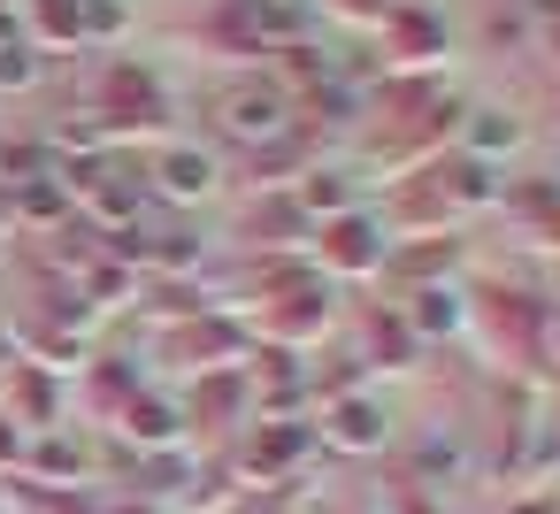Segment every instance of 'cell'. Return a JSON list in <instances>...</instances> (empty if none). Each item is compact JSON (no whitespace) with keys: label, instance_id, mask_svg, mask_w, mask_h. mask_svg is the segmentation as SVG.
I'll return each mask as SVG.
<instances>
[{"label":"cell","instance_id":"25","mask_svg":"<svg viewBox=\"0 0 560 514\" xmlns=\"http://www.w3.org/2000/svg\"><path fill=\"white\" fill-rule=\"evenodd\" d=\"M506 514H560V491H529V499H514Z\"/></svg>","mask_w":560,"mask_h":514},{"label":"cell","instance_id":"24","mask_svg":"<svg viewBox=\"0 0 560 514\" xmlns=\"http://www.w3.org/2000/svg\"><path fill=\"white\" fill-rule=\"evenodd\" d=\"M330 9H346V16H361V24H384L392 0H330Z\"/></svg>","mask_w":560,"mask_h":514},{"label":"cell","instance_id":"16","mask_svg":"<svg viewBox=\"0 0 560 514\" xmlns=\"http://www.w3.org/2000/svg\"><path fill=\"white\" fill-rule=\"evenodd\" d=\"M415 353H422V338H415V323L399 315V307H376L369 315V369H415Z\"/></svg>","mask_w":560,"mask_h":514},{"label":"cell","instance_id":"28","mask_svg":"<svg viewBox=\"0 0 560 514\" xmlns=\"http://www.w3.org/2000/svg\"><path fill=\"white\" fill-rule=\"evenodd\" d=\"M9 361H16V353H9V338H0V369H9Z\"/></svg>","mask_w":560,"mask_h":514},{"label":"cell","instance_id":"5","mask_svg":"<svg viewBox=\"0 0 560 514\" xmlns=\"http://www.w3.org/2000/svg\"><path fill=\"white\" fill-rule=\"evenodd\" d=\"M139 185H147V192H162L170 208H200V200H208V192L223 185V170H215V154H208V147H185V139H154V154H147Z\"/></svg>","mask_w":560,"mask_h":514},{"label":"cell","instance_id":"26","mask_svg":"<svg viewBox=\"0 0 560 514\" xmlns=\"http://www.w3.org/2000/svg\"><path fill=\"white\" fill-rule=\"evenodd\" d=\"M537 353H552V361H560V307H545V346H537Z\"/></svg>","mask_w":560,"mask_h":514},{"label":"cell","instance_id":"14","mask_svg":"<svg viewBox=\"0 0 560 514\" xmlns=\"http://www.w3.org/2000/svg\"><path fill=\"white\" fill-rule=\"evenodd\" d=\"M16 16H24V39H32L39 55H47V47H55V55H85V24H78V0H24Z\"/></svg>","mask_w":560,"mask_h":514},{"label":"cell","instance_id":"20","mask_svg":"<svg viewBox=\"0 0 560 514\" xmlns=\"http://www.w3.org/2000/svg\"><path fill=\"white\" fill-rule=\"evenodd\" d=\"M460 139H468V154L483 162V154H499V147H514V139H522V124H514V116H499V108H468V124H460Z\"/></svg>","mask_w":560,"mask_h":514},{"label":"cell","instance_id":"23","mask_svg":"<svg viewBox=\"0 0 560 514\" xmlns=\"http://www.w3.org/2000/svg\"><path fill=\"white\" fill-rule=\"evenodd\" d=\"M24 445H32V437H24L9 414H0V476H16V468H24Z\"/></svg>","mask_w":560,"mask_h":514},{"label":"cell","instance_id":"6","mask_svg":"<svg viewBox=\"0 0 560 514\" xmlns=\"http://www.w3.org/2000/svg\"><path fill=\"white\" fill-rule=\"evenodd\" d=\"M62 407H70V392H62L55 369H39V361H9V369H0V414H9L24 437L62 430Z\"/></svg>","mask_w":560,"mask_h":514},{"label":"cell","instance_id":"13","mask_svg":"<svg viewBox=\"0 0 560 514\" xmlns=\"http://www.w3.org/2000/svg\"><path fill=\"white\" fill-rule=\"evenodd\" d=\"M16 476H32V483H93V453H85V437L47 430V437L24 445V468Z\"/></svg>","mask_w":560,"mask_h":514},{"label":"cell","instance_id":"11","mask_svg":"<svg viewBox=\"0 0 560 514\" xmlns=\"http://www.w3.org/2000/svg\"><path fill=\"white\" fill-rule=\"evenodd\" d=\"M0 514H101V491L93 483H32V476H9V483H0Z\"/></svg>","mask_w":560,"mask_h":514},{"label":"cell","instance_id":"19","mask_svg":"<svg viewBox=\"0 0 560 514\" xmlns=\"http://www.w3.org/2000/svg\"><path fill=\"white\" fill-rule=\"evenodd\" d=\"M307 506V476H284V483H238L231 514H300Z\"/></svg>","mask_w":560,"mask_h":514},{"label":"cell","instance_id":"10","mask_svg":"<svg viewBox=\"0 0 560 514\" xmlns=\"http://www.w3.org/2000/svg\"><path fill=\"white\" fill-rule=\"evenodd\" d=\"M116 437L139 445V453H177L185 445V407L170 392H139L124 414H116Z\"/></svg>","mask_w":560,"mask_h":514},{"label":"cell","instance_id":"4","mask_svg":"<svg viewBox=\"0 0 560 514\" xmlns=\"http://www.w3.org/2000/svg\"><path fill=\"white\" fill-rule=\"evenodd\" d=\"M307 453H315V422H300V414H284V422H246V437H238V453H231V476H238V483H284V476H300Z\"/></svg>","mask_w":560,"mask_h":514},{"label":"cell","instance_id":"21","mask_svg":"<svg viewBox=\"0 0 560 514\" xmlns=\"http://www.w3.org/2000/svg\"><path fill=\"white\" fill-rule=\"evenodd\" d=\"M47 78V55L32 39H0V93H32Z\"/></svg>","mask_w":560,"mask_h":514},{"label":"cell","instance_id":"29","mask_svg":"<svg viewBox=\"0 0 560 514\" xmlns=\"http://www.w3.org/2000/svg\"><path fill=\"white\" fill-rule=\"evenodd\" d=\"M0 254H9V246H0Z\"/></svg>","mask_w":560,"mask_h":514},{"label":"cell","instance_id":"8","mask_svg":"<svg viewBox=\"0 0 560 514\" xmlns=\"http://www.w3.org/2000/svg\"><path fill=\"white\" fill-rule=\"evenodd\" d=\"M315 445H338V453H384V445H392V414H384V399H376L369 384L346 392V399H330L323 422H315Z\"/></svg>","mask_w":560,"mask_h":514},{"label":"cell","instance_id":"9","mask_svg":"<svg viewBox=\"0 0 560 514\" xmlns=\"http://www.w3.org/2000/svg\"><path fill=\"white\" fill-rule=\"evenodd\" d=\"M177 407H185V422H208V430L254 422V376L246 369H208V376H192V392Z\"/></svg>","mask_w":560,"mask_h":514},{"label":"cell","instance_id":"3","mask_svg":"<svg viewBox=\"0 0 560 514\" xmlns=\"http://www.w3.org/2000/svg\"><path fill=\"white\" fill-rule=\"evenodd\" d=\"M246 330L223 315V307H200V315H177L162 330V361L185 369V376H208V369H246Z\"/></svg>","mask_w":560,"mask_h":514},{"label":"cell","instance_id":"1","mask_svg":"<svg viewBox=\"0 0 560 514\" xmlns=\"http://www.w3.org/2000/svg\"><path fill=\"white\" fill-rule=\"evenodd\" d=\"M93 116H101L108 147H124V139H162V124H170V85H162V78H154L147 62L116 55V62L101 70Z\"/></svg>","mask_w":560,"mask_h":514},{"label":"cell","instance_id":"22","mask_svg":"<svg viewBox=\"0 0 560 514\" xmlns=\"http://www.w3.org/2000/svg\"><path fill=\"white\" fill-rule=\"evenodd\" d=\"M78 24H85V47H116L131 32V9L124 0H78Z\"/></svg>","mask_w":560,"mask_h":514},{"label":"cell","instance_id":"7","mask_svg":"<svg viewBox=\"0 0 560 514\" xmlns=\"http://www.w3.org/2000/svg\"><path fill=\"white\" fill-rule=\"evenodd\" d=\"M315 246H323V277H369V269H384L392 261V238H384V223L376 215H361V208H346V215H330L323 231H315Z\"/></svg>","mask_w":560,"mask_h":514},{"label":"cell","instance_id":"12","mask_svg":"<svg viewBox=\"0 0 560 514\" xmlns=\"http://www.w3.org/2000/svg\"><path fill=\"white\" fill-rule=\"evenodd\" d=\"M384 47H392L399 70H430L445 55V24L430 9H384Z\"/></svg>","mask_w":560,"mask_h":514},{"label":"cell","instance_id":"2","mask_svg":"<svg viewBox=\"0 0 560 514\" xmlns=\"http://www.w3.org/2000/svg\"><path fill=\"white\" fill-rule=\"evenodd\" d=\"M208 116H215V131H223L231 147H246V154H261V147H277V139H292V131H300L292 93H284V85H269V78H238V85H223Z\"/></svg>","mask_w":560,"mask_h":514},{"label":"cell","instance_id":"17","mask_svg":"<svg viewBox=\"0 0 560 514\" xmlns=\"http://www.w3.org/2000/svg\"><path fill=\"white\" fill-rule=\"evenodd\" d=\"M85 392H93V414L116 422V414L147 392V376H139V361H85Z\"/></svg>","mask_w":560,"mask_h":514},{"label":"cell","instance_id":"18","mask_svg":"<svg viewBox=\"0 0 560 514\" xmlns=\"http://www.w3.org/2000/svg\"><path fill=\"white\" fill-rule=\"evenodd\" d=\"M506 208L529 223V238L560 246V185H552V177H537V185H506Z\"/></svg>","mask_w":560,"mask_h":514},{"label":"cell","instance_id":"15","mask_svg":"<svg viewBox=\"0 0 560 514\" xmlns=\"http://www.w3.org/2000/svg\"><path fill=\"white\" fill-rule=\"evenodd\" d=\"M399 315H407V323H415V338L430 346V338H453V330L468 323V300H460L453 284H422V292H415Z\"/></svg>","mask_w":560,"mask_h":514},{"label":"cell","instance_id":"27","mask_svg":"<svg viewBox=\"0 0 560 514\" xmlns=\"http://www.w3.org/2000/svg\"><path fill=\"white\" fill-rule=\"evenodd\" d=\"M545 47H552V62H560V24H545Z\"/></svg>","mask_w":560,"mask_h":514}]
</instances>
